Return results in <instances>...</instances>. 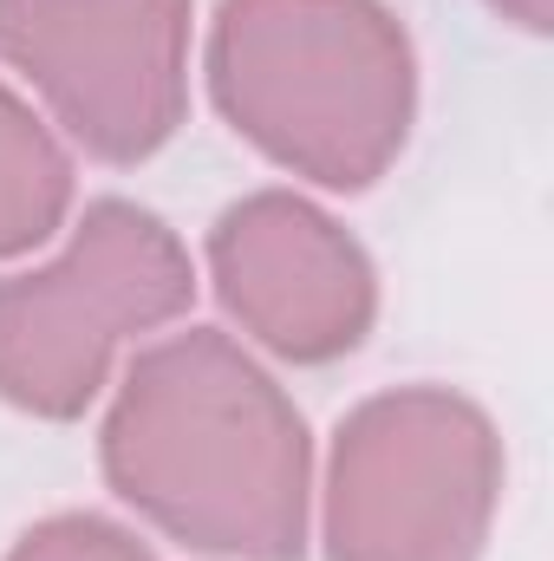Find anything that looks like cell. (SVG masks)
Wrapping results in <instances>:
<instances>
[{"instance_id":"6da1fadb","label":"cell","mask_w":554,"mask_h":561,"mask_svg":"<svg viewBox=\"0 0 554 561\" xmlns=\"http://www.w3.org/2000/svg\"><path fill=\"white\" fill-rule=\"evenodd\" d=\"M105 483L170 542L235 561L307 556V419L222 327H189L125 366L99 437Z\"/></svg>"},{"instance_id":"52a82bcc","label":"cell","mask_w":554,"mask_h":561,"mask_svg":"<svg viewBox=\"0 0 554 561\" xmlns=\"http://www.w3.org/2000/svg\"><path fill=\"white\" fill-rule=\"evenodd\" d=\"M66 209H72V157L20 92L0 85V262L59 236Z\"/></svg>"},{"instance_id":"3957f363","label":"cell","mask_w":554,"mask_h":561,"mask_svg":"<svg viewBox=\"0 0 554 561\" xmlns=\"http://www.w3.org/2000/svg\"><path fill=\"white\" fill-rule=\"evenodd\" d=\"M196 268L163 216L125 196L85 203L72 242L0 280V399L26 419H79L125 340L189 313Z\"/></svg>"},{"instance_id":"7a4b0ae2","label":"cell","mask_w":554,"mask_h":561,"mask_svg":"<svg viewBox=\"0 0 554 561\" xmlns=\"http://www.w3.org/2000/svg\"><path fill=\"white\" fill-rule=\"evenodd\" d=\"M209 92L268 163L359 196L417 118V53L385 0H222Z\"/></svg>"},{"instance_id":"9c48e42d","label":"cell","mask_w":554,"mask_h":561,"mask_svg":"<svg viewBox=\"0 0 554 561\" xmlns=\"http://www.w3.org/2000/svg\"><path fill=\"white\" fill-rule=\"evenodd\" d=\"M503 20H516L522 33H549L554 26V0H489Z\"/></svg>"},{"instance_id":"ba28073f","label":"cell","mask_w":554,"mask_h":561,"mask_svg":"<svg viewBox=\"0 0 554 561\" xmlns=\"http://www.w3.org/2000/svg\"><path fill=\"white\" fill-rule=\"evenodd\" d=\"M7 561H157L138 536L112 516H92V510H59L46 523H33Z\"/></svg>"},{"instance_id":"8992f818","label":"cell","mask_w":554,"mask_h":561,"mask_svg":"<svg viewBox=\"0 0 554 561\" xmlns=\"http://www.w3.org/2000/svg\"><path fill=\"white\" fill-rule=\"evenodd\" d=\"M209 280L229 320L293 366L346 359L379 320L372 255L293 190H255L216 216Z\"/></svg>"},{"instance_id":"5b68a950","label":"cell","mask_w":554,"mask_h":561,"mask_svg":"<svg viewBox=\"0 0 554 561\" xmlns=\"http://www.w3.org/2000/svg\"><path fill=\"white\" fill-rule=\"evenodd\" d=\"M0 59L99 163H143L189 112V0H0Z\"/></svg>"},{"instance_id":"277c9868","label":"cell","mask_w":554,"mask_h":561,"mask_svg":"<svg viewBox=\"0 0 554 561\" xmlns=\"http://www.w3.org/2000/svg\"><path fill=\"white\" fill-rule=\"evenodd\" d=\"M503 503L496 419L450 386L353 405L326 457V561H483Z\"/></svg>"}]
</instances>
